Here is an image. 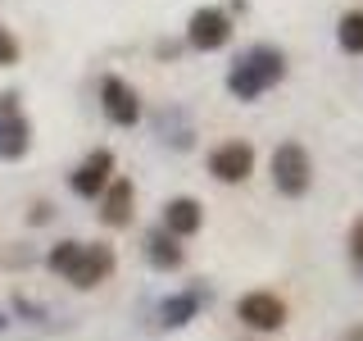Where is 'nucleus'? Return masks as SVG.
<instances>
[{
    "label": "nucleus",
    "instance_id": "1",
    "mask_svg": "<svg viewBox=\"0 0 363 341\" xmlns=\"http://www.w3.org/2000/svg\"><path fill=\"white\" fill-rule=\"evenodd\" d=\"M286 50L281 45H268V41H259V45H250V50H241L232 60V68H227V91H232L236 100H259V96H268L272 87L286 77Z\"/></svg>",
    "mask_w": 363,
    "mask_h": 341
},
{
    "label": "nucleus",
    "instance_id": "2",
    "mask_svg": "<svg viewBox=\"0 0 363 341\" xmlns=\"http://www.w3.org/2000/svg\"><path fill=\"white\" fill-rule=\"evenodd\" d=\"M313 182V159L304 151L300 141H281L277 151H272V187L281 191V196H304Z\"/></svg>",
    "mask_w": 363,
    "mask_h": 341
},
{
    "label": "nucleus",
    "instance_id": "3",
    "mask_svg": "<svg viewBox=\"0 0 363 341\" xmlns=\"http://www.w3.org/2000/svg\"><path fill=\"white\" fill-rule=\"evenodd\" d=\"M18 100V91H0V164H14L32 151V123Z\"/></svg>",
    "mask_w": 363,
    "mask_h": 341
},
{
    "label": "nucleus",
    "instance_id": "4",
    "mask_svg": "<svg viewBox=\"0 0 363 341\" xmlns=\"http://www.w3.org/2000/svg\"><path fill=\"white\" fill-rule=\"evenodd\" d=\"M100 109H105V119L113 123V128H136L141 123V96H136V87L128 82V77H118V73H105L100 77Z\"/></svg>",
    "mask_w": 363,
    "mask_h": 341
},
{
    "label": "nucleus",
    "instance_id": "5",
    "mask_svg": "<svg viewBox=\"0 0 363 341\" xmlns=\"http://www.w3.org/2000/svg\"><path fill=\"white\" fill-rule=\"evenodd\" d=\"M232 14L218 5H200L196 14L186 18V45L191 50H223L227 41H232Z\"/></svg>",
    "mask_w": 363,
    "mask_h": 341
},
{
    "label": "nucleus",
    "instance_id": "6",
    "mask_svg": "<svg viewBox=\"0 0 363 341\" xmlns=\"http://www.w3.org/2000/svg\"><path fill=\"white\" fill-rule=\"evenodd\" d=\"M236 318H241L245 328H255V332H277L291 318V310H286V301L272 296V291H245L241 301H236Z\"/></svg>",
    "mask_w": 363,
    "mask_h": 341
},
{
    "label": "nucleus",
    "instance_id": "7",
    "mask_svg": "<svg viewBox=\"0 0 363 341\" xmlns=\"http://www.w3.org/2000/svg\"><path fill=\"white\" fill-rule=\"evenodd\" d=\"M209 173L227 182V187H236V182H245L255 173V146L250 141H218L209 151Z\"/></svg>",
    "mask_w": 363,
    "mask_h": 341
},
{
    "label": "nucleus",
    "instance_id": "8",
    "mask_svg": "<svg viewBox=\"0 0 363 341\" xmlns=\"http://www.w3.org/2000/svg\"><path fill=\"white\" fill-rule=\"evenodd\" d=\"M109 273H113V250L100 246V242H82V250H77V259H73V269L64 273V282H73L77 291H91V287H100Z\"/></svg>",
    "mask_w": 363,
    "mask_h": 341
},
{
    "label": "nucleus",
    "instance_id": "9",
    "mask_svg": "<svg viewBox=\"0 0 363 341\" xmlns=\"http://www.w3.org/2000/svg\"><path fill=\"white\" fill-rule=\"evenodd\" d=\"M109 178H113V151H91L82 164L68 173V187L77 191V196H86V200H100V191L109 187Z\"/></svg>",
    "mask_w": 363,
    "mask_h": 341
},
{
    "label": "nucleus",
    "instance_id": "10",
    "mask_svg": "<svg viewBox=\"0 0 363 341\" xmlns=\"http://www.w3.org/2000/svg\"><path fill=\"white\" fill-rule=\"evenodd\" d=\"M200 223H204V205L196 196H168V205H164V232H173L182 242V237H196Z\"/></svg>",
    "mask_w": 363,
    "mask_h": 341
},
{
    "label": "nucleus",
    "instance_id": "11",
    "mask_svg": "<svg viewBox=\"0 0 363 341\" xmlns=\"http://www.w3.org/2000/svg\"><path fill=\"white\" fill-rule=\"evenodd\" d=\"M132 182L128 178H109V187L100 191V223L105 227H128L132 223Z\"/></svg>",
    "mask_w": 363,
    "mask_h": 341
},
{
    "label": "nucleus",
    "instance_id": "12",
    "mask_svg": "<svg viewBox=\"0 0 363 341\" xmlns=\"http://www.w3.org/2000/svg\"><path fill=\"white\" fill-rule=\"evenodd\" d=\"M141 255H145V264H155L159 273H173V269H182L186 250H182V242H177L173 232L155 227V232H145V242H141Z\"/></svg>",
    "mask_w": 363,
    "mask_h": 341
},
{
    "label": "nucleus",
    "instance_id": "13",
    "mask_svg": "<svg viewBox=\"0 0 363 341\" xmlns=\"http://www.w3.org/2000/svg\"><path fill=\"white\" fill-rule=\"evenodd\" d=\"M155 132H159V141H164L168 151H191V146H196V132H191V123L182 119V109H164L155 119Z\"/></svg>",
    "mask_w": 363,
    "mask_h": 341
},
{
    "label": "nucleus",
    "instance_id": "14",
    "mask_svg": "<svg viewBox=\"0 0 363 341\" xmlns=\"http://www.w3.org/2000/svg\"><path fill=\"white\" fill-rule=\"evenodd\" d=\"M200 305H204L200 291H177V296H168V301L159 305V323L164 328H186L191 318L200 314Z\"/></svg>",
    "mask_w": 363,
    "mask_h": 341
},
{
    "label": "nucleus",
    "instance_id": "15",
    "mask_svg": "<svg viewBox=\"0 0 363 341\" xmlns=\"http://www.w3.org/2000/svg\"><path fill=\"white\" fill-rule=\"evenodd\" d=\"M336 45L345 55H363V9H350L336 23Z\"/></svg>",
    "mask_w": 363,
    "mask_h": 341
},
{
    "label": "nucleus",
    "instance_id": "16",
    "mask_svg": "<svg viewBox=\"0 0 363 341\" xmlns=\"http://www.w3.org/2000/svg\"><path fill=\"white\" fill-rule=\"evenodd\" d=\"M77 250H82V242H55L50 246V255H45V264H50V273H64L73 269V259H77Z\"/></svg>",
    "mask_w": 363,
    "mask_h": 341
},
{
    "label": "nucleus",
    "instance_id": "17",
    "mask_svg": "<svg viewBox=\"0 0 363 341\" xmlns=\"http://www.w3.org/2000/svg\"><path fill=\"white\" fill-rule=\"evenodd\" d=\"M18 55H23V45H18V37L0 23V68H14L18 64Z\"/></svg>",
    "mask_w": 363,
    "mask_h": 341
},
{
    "label": "nucleus",
    "instance_id": "18",
    "mask_svg": "<svg viewBox=\"0 0 363 341\" xmlns=\"http://www.w3.org/2000/svg\"><path fill=\"white\" fill-rule=\"evenodd\" d=\"M350 255H354L359 264H363V214H359L354 223H350Z\"/></svg>",
    "mask_w": 363,
    "mask_h": 341
},
{
    "label": "nucleus",
    "instance_id": "19",
    "mask_svg": "<svg viewBox=\"0 0 363 341\" xmlns=\"http://www.w3.org/2000/svg\"><path fill=\"white\" fill-rule=\"evenodd\" d=\"M50 219H55V205H50V200H37V205L28 210V223H50Z\"/></svg>",
    "mask_w": 363,
    "mask_h": 341
},
{
    "label": "nucleus",
    "instance_id": "20",
    "mask_svg": "<svg viewBox=\"0 0 363 341\" xmlns=\"http://www.w3.org/2000/svg\"><path fill=\"white\" fill-rule=\"evenodd\" d=\"M5 328H9V314H5V310H0V332H5Z\"/></svg>",
    "mask_w": 363,
    "mask_h": 341
},
{
    "label": "nucleus",
    "instance_id": "21",
    "mask_svg": "<svg viewBox=\"0 0 363 341\" xmlns=\"http://www.w3.org/2000/svg\"><path fill=\"white\" fill-rule=\"evenodd\" d=\"M350 341H363V328H354V332H350Z\"/></svg>",
    "mask_w": 363,
    "mask_h": 341
}]
</instances>
